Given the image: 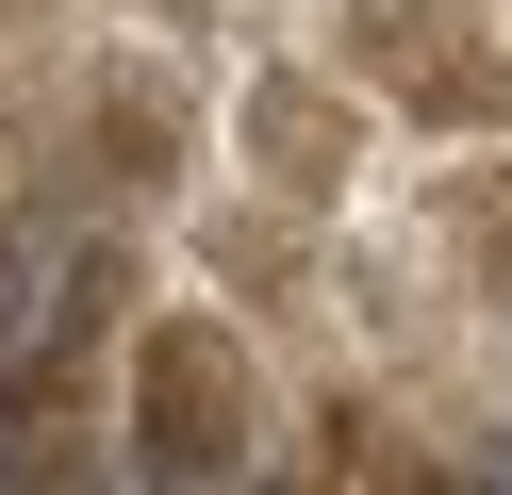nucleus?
Instances as JSON below:
<instances>
[{"label": "nucleus", "mask_w": 512, "mask_h": 495, "mask_svg": "<svg viewBox=\"0 0 512 495\" xmlns=\"http://www.w3.org/2000/svg\"><path fill=\"white\" fill-rule=\"evenodd\" d=\"M248 413H265V396H248V347H232V330L166 314L133 347V462H149V479H232V462H248Z\"/></svg>", "instance_id": "nucleus-1"}, {"label": "nucleus", "mask_w": 512, "mask_h": 495, "mask_svg": "<svg viewBox=\"0 0 512 495\" xmlns=\"http://www.w3.org/2000/svg\"><path fill=\"white\" fill-rule=\"evenodd\" d=\"M67 215H0V380H34L50 347H67Z\"/></svg>", "instance_id": "nucleus-2"}, {"label": "nucleus", "mask_w": 512, "mask_h": 495, "mask_svg": "<svg viewBox=\"0 0 512 495\" xmlns=\"http://www.w3.org/2000/svg\"><path fill=\"white\" fill-rule=\"evenodd\" d=\"M248 149H265L281 182H331L314 149H347V132H314V83H248Z\"/></svg>", "instance_id": "nucleus-3"}, {"label": "nucleus", "mask_w": 512, "mask_h": 495, "mask_svg": "<svg viewBox=\"0 0 512 495\" xmlns=\"http://www.w3.org/2000/svg\"><path fill=\"white\" fill-rule=\"evenodd\" d=\"M479 479H512V429H479Z\"/></svg>", "instance_id": "nucleus-4"}]
</instances>
